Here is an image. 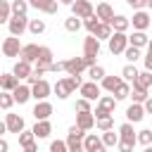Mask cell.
Listing matches in <instances>:
<instances>
[{
  "mask_svg": "<svg viewBox=\"0 0 152 152\" xmlns=\"http://www.w3.org/2000/svg\"><path fill=\"white\" fill-rule=\"evenodd\" d=\"M81 83H83L81 76H64V78H59V81L52 86V90H55V95H57L59 100H66L76 88H81Z\"/></svg>",
  "mask_w": 152,
  "mask_h": 152,
  "instance_id": "1",
  "label": "cell"
},
{
  "mask_svg": "<svg viewBox=\"0 0 152 152\" xmlns=\"http://www.w3.org/2000/svg\"><path fill=\"white\" fill-rule=\"evenodd\" d=\"M83 138H86V131L83 128H78L76 124L69 128V133H66V150L69 152H83Z\"/></svg>",
  "mask_w": 152,
  "mask_h": 152,
  "instance_id": "2",
  "label": "cell"
},
{
  "mask_svg": "<svg viewBox=\"0 0 152 152\" xmlns=\"http://www.w3.org/2000/svg\"><path fill=\"white\" fill-rule=\"evenodd\" d=\"M114 109H116V100H114V95H100V100H97V107H95L93 116H95V119L112 116V114H114Z\"/></svg>",
  "mask_w": 152,
  "mask_h": 152,
  "instance_id": "3",
  "label": "cell"
},
{
  "mask_svg": "<svg viewBox=\"0 0 152 152\" xmlns=\"http://www.w3.org/2000/svg\"><path fill=\"white\" fill-rule=\"evenodd\" d=\"M107 40H109V52L112 55H124V50L128 48V36L121 33V31H112V36Z\"/></svg>",
  "mask_w": 152,
  "mask_h": 152,
  "instance_id": "4",
  "label": "cell"
},
{
  "mask_svg": "<svg viewBox=\"0 0 152 152\" xmlns=\"http://www.w3.org/2000/svg\"><path fill=\"white\" fill-rule=\"evenodd\" d=\"M7 28H10V36H21L26 28H28V17L26 14H12L10 21H7Z\"/></svg>",
  "mask_w": 152,
  "mask_h": 152,
  "instance_id": "5",
  "label": "cell"
},
{
  "mask_svg": "<svg viewBox=\"0 0 152 152\" xmlns=\"http://www.w3.org/2000/svg\"><path fill=\"white\" fill-rule=\"evenodd\" d=\"M71 12H74V17H78V19H88V17L95 14L90 0H74V2H71Z\"/></svg>",
  "mask_w": 152,
  "mask_h": 152,
  "instance_id": "6",
  "label": "cell"
},
{
  "mask_svg": "<svg viewBox=\"0 0 152 152\" xmlns=\"http://www.w3.org/2000/svg\"><path fill=\"white\" fill-rule=\"evenodd\" d=\"M86 69H88V64H86V59H83V57H71V59H64V71H66L69 76H81Z\"/></svg>",
  "mask_w": 152,
  "mask_h": 152,
  "instance_id": "7",
  "label": "cell"
},
{
  "mask_svg": "<svg viewBox=\"0 0 152 152\" xmlns=\"http://www.w3.org/2000/svg\"><path fill=\"white\" fill-rule=\"evenodd\" d=\"M83 152H107V147H104V142H102L100 135L86 133V138H83Z\"/></svg>",
  "mask_w": 152,
  "mask_h": 152,
  "instance_id": "8",
  "label": "cell"
},
{
  "mask_svg": "<svg viewBox=\"0 0 152 152\" xmlns=\"http://www.w3.org/2000/svg\"><path fill=\"white\" fill-rule=\"evenodd\" d=\"M128 21L133 24V28H135V31H147V28H150V24H152V14H147L145 10H135L133 19H128Z\"/></svg>",
  "mask_w": 152,
  "mask_h": 152,
  "instance_id": "9",
  "label": "cell"
},
{
  "mask_svg": "<svg viewBox=\"0 0 152 152\" xmlns=\"http://www.w3.org/2000/svg\"><path fill=\"white\" fill-rule=\"evenodd\" d=\"M52 93V86L45 81V78H40V81H36L33 86H31V97H36V102H40V100H48V95Z\"/></svg>",
  "mask_w": 152,
  "mask_h": 152,
  "instance_id": "10",
  "label": "cell"
},
{
  "mask_svg": "<svg viewBox=\"0 0 152 152\" xmlns=\"http://www.w3.org/2000/svg\"><path fill=\"white\" fill-rule=\"evenodd\" d=\"M2 55L5 57H19V50H21V43H19V38L17 36H10V38H5L2 40Z\"/></svg>",
  "mask_w": 152,
  "mask_h": 152,
  "instance_id": "11",
  "label": "cell"
},
{
  "mask_svg": "<svg viewBox=\"0 0 152 152\" xmlns=\"http://www.w3.org/2000/svg\"><path fill=\"white\" fill-rule=\"evenodd\" d=\"M78 90H81V95H83L86 100H90V102H93V100H100V95H102V88H100L95 81L81 83V88H78Z\"/></svg>",
  "mask_w": 152,
  "mask_h": 152,
  "instance_id": "12",
  "label": "cell"
},
{
  "mask_svg": "<svg viewBox=\"0 0 152 152\" xmlns=\"http://www.w3.org/2000/svg\"><path fill=\"white\" fill-rule=\"evenodd\" d=\"M26 2L45 14H57V7H59V0H26Z\"/></svg>",
  "mask_w": 152,
  "mask_h": 152,
  "instance_id": "13",
  "label": "cell"
},
{
  "mask_svg": "<svg viewBox=\"0 0 152 152\" xmlns=\"http://www.w3.org/2000/svg\"><path fill=\"white\" fill-rule=\"evenodd\" d=\"M97 55H100V40L93 33H88V38L83 40V57H97Z\"/></svg>",
  "mask_w": 152,
  "mask_h": 152,
  "instance_id": "14",
  "label": "cell"
},
{
  "mask_svg": "<svg viewBox=\"0 0 152 152\" xmlns=\"http://www.w3.org/2000/svg\"><path fill=\"white\" fill-rule=\"evenodd\" d=\"M5 126H7V133H21L24 131V116L19 114H7L5 116Z\"/></svg>",
  "mask_w": 152,
  "mask_h": 152,
  "instance_id": "15",
  "label": "cell"
},
{
  "mask_svg": "<svg viewBox=\"0 0 152 152\" xmlns=\"http://www.w3.org/2000/svg\"><path fill=\"white\" fill-rule=\"evenodd\" d=\"M38 48H40V45H36V43H28V45H21V50H19V59H24V62H28V64H33V62L38 59Z\"/></svg>",
  "mask_w": 152,
  "mask_h": 152,
  "instance_id": "16",
  "label": "cell"
},
{
  "mask_svg": "<svg viewBox=\"0 0 152 152\" xmlns=\"http://www.w3.org/2000/svg\"><path fill=\"white\" fill-rule=\"evenodd\" d=\"M50 114H52V104H50L48 100H40V102H36V107H33V119H36V121L50 119Z\"/></svg>",
  "mask_w": 152,
  "mask_h": 152,
  "instance_id": "17",
  "label": "cell"
},
{
  "mask_svg": "<svg viewBox=\"0 0 152 152\" xmlns=\"http://www.w3.org/2000/svg\"><path fill=\"white\" fill-rule=\"evenodd\" d=\"M12 97H14V102H19V104H26L28 100H31V86L26 83H19L14 90H12Z\"/></svg>",
  "mask_w": 152,
  "mask_h": 152,
  "instance_id": "18",
  "label": "cell"
},
{
  "mask_svg": "<svg viewBox=\"0 0 152 152\" xmlns=\"http://www.w3.org/2000/svg\"><path fill=\"white\" fill-rule=\"evenodd\" d=\"M95 17H97L102 24H109V21H112V17H114L112 5H109V2H100V5L95 7Z\"/></svg>",
  "mask_w": 152,
  "mask_h": 152,
  "instance_id": "19",
  "label": "cell"
},
{
  "mask_svg": "<svg viewBox=\"0 0 152 152\" xmlns=\"http://www.w3.org/2000/svg\"><path fill=\"white\" fill-rule=\"evenodd\" d=\"M135 135H138V133L133 131V124H131V121H126V124H121V126H119V140L135 145Z\"/></svg>",
  "mask_w": 152,
  "mask_h": 152,
  "instance_id": "20",
  "label": "cell"
},
{
  "mask_svg": "<svg viewBox=\"0 0 152 152\" xmlns=\"http://www.w3.org/2000/svg\"><path fill=\"white\" fill-rule=\"evenodd\" d=\"M76 126L83 128V131H90V128L95 126V116H93V112H78V114H76Z\"/></svg>",
  "mask_w": 152,
  "mask_h": 152,
  "instance_id": "21",
  "label": "cell"
},
{
  "mask_svg": "<svg viewBox=\"0 0 152 152\" xmlns=\"http://www.w3.org/2000/svg\"><path fill=\"white\" fill-rule=\"evenodd\" d=\"M142 116H145V109H142V104H138V102H133V104L126 109V119H128L131 124L142 121Z\"/></svg>",
  "mask_w": 152,
  "mask_h": 152,
  "instance_id": "22",
  "label": "cell"
},
{
  "mask_svg": "<svg viewBox=\"0 0 152 152\" xmlns=\"http://www.w3.org/2000/svg\"><path fill=\"white\" fill-rule=\"evenodd\" d=\"M152 86V71H138V76L133 78V88H142V90H147Z\"/></svg>",
  "mask_w": 152,
  "mask_h": 152,
  "instance_id": "23",
  "label": "cell"
},
{
  "mask_svg": "<svg viewBox=\"0 0 152 152\" xmlns=\"http://www.w3.org/2000/svg\"><path fill=\"white\" fill-rule=\"evenodd\" d=\"M109 26H112V31H121V33H126L128 26H131V21H128V17H124V14H114L112 21H109Z\"/></svg>",
  "mask_w": 152,
  "mask_h": 152,
  "instance_id": "24",
  "label": "cell"
},
{
  "mask_svg": "<svg viewBox=\"0 0 152 152\" xmlns=\"http://www.w3.org/2000/svg\"><path fill=\"white\" fill-rule=\"evenodd\" d=\"M31 131H33L36 138H48V135L52 133V124H50L48 119H43V121H36V126H33Z\"/></svg>",
  "mask_w": 152,
  "mask_h": 152,
  "instance_id": "25",
  "label": "cell"
},
{
  "mask_svg": "<svg viewBox=\"0 0 152 152\" xmlns=\"http://www.w3.org/2000/svg\"><path fill=\"white\" fill-rule=\"evenodd\" d=\"M147 40H150V38H147V33H145V31H133V33L128 36V45L140 48V50L147 45Z\"/></svg>",
  "mask_w": 152,
  "mask_h": 152,
  "instance_id": "26",
  "label": "cell"
},
{
  "mask_svg": "<svg viewBox=\"0 0 152 152\" xmlns=\"http://www.w3.org/2000/svg\"><path fill=\"white\" fill-rule=\"evenodd\" d=\"M31 71H33V69H31V64H28V62H24V59H19V62L14 64V69H12V74H14L19 81H21V78H28V76H31Z\"/></svg>",
  "mask_w": 152,
  "mask_h": 152,
  "instance_id": "27",
  "label": "cell"
},
{
  "mask_svg": "<svg viewBox=\"0 0 152 152\" xmlns=\"http://www.w3.org/2000/svg\"><path fill=\"white\" fill-rule=\"evenodd\" d=\"M17 86H19V78H17L14 74H0V88H2V90L12 93Z\"/></svg>",
  "mask_w": 152,
  "mask_h": 152,
  "instance_id": "28",
  "label": "cell"
},
{
  "mask_svg": "<svg viewBox=\"0 0 152 152\" xmlns=\"http://www.w3.org/2000/svg\"><path fill=\"white\" fill-rule=\"evenodd\" d=\"M121 81H124L121 76H104V78H102V90L114 93V90H116V86H119Z\"/></svg>",
  "mask_w": 152,
  "mask_h": 152,
  "instance_id": "29",
  "label": "cell"
},
{
  "mask_svg": "<svg viewBox=\"0 0 152 152\" xmlns=\"http://www.w3.org/2000/svg\"><path fill=\"white\" fill-rule=\"evenodd\" d=\"M102 142H104V147H116V142H119V133H114V128L102 131Z\"/></svg>",
  "mask_w": 152,
  "mask_h": 152,
  "instance_id": "30",
  "label": "cell"
},
{
  "mask_svg": "<svg viewBox=\"0 0 152 152\" xmlns=\"http://www.w3.org/2000/svg\"><path fill=\"white\" fill-rule=\"evenodd\" d=\"M128 93H131V86H128L126 81H121V83L116 86V90H114L112 95H114V100L119 102V100H126V97H128Z\"/></svg>",
  "mask_w": 152,
  "mask_h": 152,
  "instance_id": "31",
  "label": "cell"
},
{
  "mask_svg": "<svg viewBox=\"0 0 152 152\" xmlns=\"http://www.w3.org/2000/svg\"><path fill=\"white\" fill-rule=\"evenodd\" d=\"M12 17V5L10 0H0V24H7Z\"/></svg>",
  "mask_w": 152,
  "mask_h": 152,
  "instance_id": "32",
  "label": "cell"
},
{
  "mask_svg": "<svg viewBox=\"0 0 152 152\" xmlns=\"http://www.w3.org/2000/svg\"><path fill=\"white\" fill-rule=\"evenodd\" d=\"M93 36H95L97 40H104V38H109V36H112V26H109V24H102V21H100V26L95 28V33H93Z\"/></svg>",
  "mask_w": 152,
  "mask_h": 152,
  "instance_id": "33",
  "label": "cell"
},
{
  "mask_svg": "<svg viewBox=\"0 0 152 152\" xmlns=\"http://www.w3.org/2000/svg\"><path fill=\"white\" fill-rule=\"evenodd\" d=\"M88 76H90V81H102L104 78V69L100 66V64H93V66H88Z\"/></svg>",
  "mask_w": 152,
  "mask_h": 152,
  "instance_id": "34",
  "label": "cell"
},
{
  "mask_svg": "<svg viewBox=\"0 0 152 152\" xmlns=\"http://www.w3.org/2000/svg\"><path fill=\"white\" fill-rule=\"evenodd\" d=\"M33 142H36L33 131H26V128H24V131L19 133V145H21V147H28V145H33Z\"/></svg>",
  "mask_w": 152,
  "mask_h": 152,
  "instance_id": "35",
  "label": "cell"
},
{
  "mask_svg": "<svg viewBox=\"0 0 152 152\" xmlns=\"http://www.w3.org/2000/svg\"><path fill=\"white\" fill-rule=\"evenodd\" d=\"M124 57L128 59V64H135V59H140V48H133V45H128V48L124 50Z\"/></svg>",
  "mask_w": 152,
  "mask_h": 152,
  "instance_id": "36",
  "label": "cell"
},
{
  "mask_svg": "<svg viewBox=\"0 0 152 152\" xmlns=\"http://www.w3.org/2000/svg\"><path fill=\"white\" fill-rule=\"evenodd\" d=\"M138 76V69H135V64H126L124 69H121V78L124 81H131L133 83V78Z\"/></svg>",
  "mask_w": 152,
  "mask_h": 152,
  "instance_id": "37",
  "label": "cell"
},
{
  "mask_svg": "<svg viewBox=\"0 0 152 152\" xmlns=\"http://www.w3.org/2000/svg\"><path fill=\"white\" fill-rule=\"evenodd\" d=\"M128 97H133V102H138V104H142V102L147 100V90H142V88H131V93H128Z\"/></svg>",
  "mask_w": 152,
  "mask_h": 152,
  "instance_id": "38",
  "label": "cell"
},
{
  "mask_svg": "<svg viewBox=\"0 0 152 152\" xmlns=\"http://www.w3.org/2000/svg\"><path fill=\"white\" fill-rule=\"evenodd\" d=\"M135 142H140V145H150V142H152V128H142V131H138Z\"/></svg>",
  "mask_w": 152,
  "mask_h": 152,
  "instance_id": "39",
  "label": "cell"
},
{
  "mask_svg": "<svg viewBox=\"0 0 152 152\" xmlns=\"http://www.w3.org/2000/svg\"><path fill=\"white\" fill-rule=\"evenodd\" d=\"M10 5H12V14H26V10H28L26 0H12Z\"/></svg>",
  "mask_w": 152,
  "mask_h": 152,
  "instance_id": "40",
  "label": "cell"
},
{
  "mask_svg": "<svg viewBox=\"0 0 152 152\" xmlns=\"http://www.w3.org/2000/svg\"><path fill=\"white\" fill-rule=\"evenodd\" d=\"M64 28H66V31H71V33H76V31L81 28V19L71 14L69 19H64Z\"/></svg>",
  "mask_w": 152,
  "mask_h": 152,
  "instance_id": "41",
  "label": "cell"
},
{
  "mask_svg": "<svg viewBox=\"0 0 152 152\" xmlns=\"http://www.w3.org/2000/svg\"><path fill=\"white\" fill-rule=\"evenodd\" d=\"M28 31L36 33V36L43 33V31H45V21H43V19H28Z\"/></svg>",
  "mask_w": 152,
  "mask_h": 152,
  "instance_id": "42",
  "label": "cell"
},
{
  "mask_svg": "<svg viewBox=\"0 0 152 152\" xmlns=\"http://www.w3.org/2000/svg\"><path fill=\"white\" fill-rule=\"evenodd\" d=\"M12 104H14V97H12V93L2 90V93H0V109H12Z\"/></svg>",
  "mask_w": 152,
  "mask_h": 152,
  "instance_id": "43",
  "label": "cell"
},
{
  "mask_svg": "<svg viewBox=\"0 0 152 152\" xmlns=\"http://www.w3.org/2000/svg\"><path fill=\"white\" fill-rule=\"evenodd\" d=\"M95 124H97V128H100V131H109V128H114V116H102V119H95Z\"/></svg>",
  "mask_w": 152,
  "mask_h": 152,
  "instance_id": "44",
  "label": "cell"
},
{
  "mask_svg": "<svg viewBox=\"0 0 152 152\" xmlns=\"http://www.w3.org/2000/svg\"><path fill=\"white\" fill-rule=\"evenodd\" d=\"M83 24H86V28H88V33H95V28L100 26V19L93 14V17H88V19H83Z\"/></svg>",
  "mask_w": 152,
  "mask_h": 152,
  "instance_id": "45",
  "label": "cell"
},
{
  "mask_svg": "<svg viewBox=\"0 0 152 152\" xmlns=\"http://www.w3.org/2000/svg\"><path fill=\"white\" fill-rule=\"evenodd\" d=\"M74 109H76V112H93V109H90V100H86V97H78L76 104H74Z\"/></svg>",
  "mask_w": 152,
  "mask_h": 152,
  "instance_id": "46",
  "label": "cell"
},
{
  "mask_svg": "<svg viewBox=\"0 0 152 152\" xmlns=\"http://www.w3.org/2000/svg\"><path fill=\"white\" fill-rule=\"evenodd\" d=\"M50 152H69V150H66V142L64 140H52L50 142Z\"/></svg>",
  "mask_w": 152,
  "mask_h": 152,
  "instance_id": "47",
  "label": "cell"
},
{
  "mask_svg": "<svg viewBox=\"0 0 152 152\" xmlns=\"http://www.w3.org/2000/svg\"><path fill=\"white\" fill-rule=\"evenodd\" d=\"M48 71H52V74H59V71H64V62H50Z\"/></svg>",
  "mask_w": 152,
  "mask_h": 152,
  "instance_id": "48",
  "label": "cell"
},
{
  "mask_svg": "<svg viewBox=\"0 0 152 152\" xmlns=\"http://www.w3.org/2000/svg\"><path fill=\"white\" fill-rule=\"evenodd\" d=\"M116 150H119V152H133V145H131V142L119 140V142H116Z\"/></svg>",
  "mask_w": 152,
  "mask_h": 152,
  "instance_id": "49",
  "label": "cell"
},
{
  "mask_svg": "<svg viewBox=\"0 0 152 152\" xmlns=\"http://www.w3.org/2000/svg\"><path fill=\"white\" fill-rule=\"evenodd\" d=\"M142 62H145V69L152 71V50H147V55L142 57Z\"/></svg>",
  "mask_w": 152,
  "mask_h": 152,
  "instance_id": "50",
  "label": "cell"
},
{
  "mask_svg": "<svg viewBox=\"0 0 152 152\" xmlns=\"http://www.w3.org/2000/svg\"><path fill=\"white\" fill-rule=\"evenodd\" d=\"M126 2H128L133 10H142V7H145V0H126Z\"/></svg>",
  "mask_w": 152,
  "mask_h": 152,
  "instance_id": "51",
  "label": "cell"
},
{
  "mask_svg": "<svg viewBox=\"0 0 152 152\" xmlns=\"http://www.w3.org/2000/svg\"><path fill=\"white\" fill-rule=\"evenodd\" d=\"M142 109H145V114H152V97L147 95V100L142 102Z\"/></svg>",
  "mask_w": 152,
  "mask_h": 152,
  "instance_id": "52",
  "label": "cell"
},
{
  "mask_svg": "<svg viewBox=\"0 0 152 152\" xmlns=\"http://www.w3.org/2000/svg\"><path fill=\"white\" fill-rule=\"evenodd\" d=\"M0 152H10V142L5 138H0Z\"/></svg>",
  "mask_w": 152,
  "mask_h": 152,
  "instance_id": "53",
  "label": "cell"
},
{
  "mask_svg": "<svg viewBox=\"0 0 152 152\" xmlns=\"http://www.w3.org/2000/svg\"><path fill=\"white\" fill-rule=\"evenodd\" d=\"M24 152H38V145L33 142V145H28V147H24Z\"/></svg>",
  "mask_w": 152,
  "mask_h": 152,
  "instance_id": "54",
  "label": "cell"
},
{
  "mask_svg": "<svg viewBox=\"0 0 152 152\" xmlns=\"http://www.w3.org/2000/svg\"><path fill=\"white\" fill-rule=\"evenodd\" d=\"M2 133H7V126H5V121H0V138H2Z\"/></svg>",
  "mask_w": 152,
  "mask_h": 152,
  "instance_id": "55",
  "label": "cell"
},
{
  "mask_svg": "<svg viewBox=\"0 0 152 152\" xmlns=\"http://www.w3.org/2000/svg\"><path fill=\"white\" fill-rule=\"evenodd\" d=\"M59 2H62V5H69V7H71V2H74V0H59Z\"/></svg>",
  "mask_w": 152,
  "mask_h": 152,
  "instance_id": "56",
  "label": "cell"
},
{
  "mask_svg": "<svg viewBox=\"0 0 152 152\" xmlns=\"http://www.w3.org/2000/svg\"><path fill=\"white\" fill-rule=\"evenodd\" d=\"M142 152H152V142H150V145H145V150H142Z\"/></svg>",
  "mask_w": 152,
  "mask_h": 152,
  "instance_id": "57",
  "label": "cell"
},
{
  "mask_svg": "<svg viewBox=\"0 0 152 152\" xmlns=\"http://www.w3.org/2000/svg\"><path fill=\"white\" fill-rule=\"evenodd\" d=\"M145 48H147V50H152V38L147 40V45H145Z\"/></svg>",
  "mask_w": 152,
  "mask_h": 152,
  "instance_id": "58",
  "label": "cell"
},
{
  "mask_svg": "<svg viewBox=\"0 0 152 152\" xmlns=\"http://www.w3.org/2000/svg\"><path fill=\"white\" fill-rule=\"evenodd\" d=\"M145 5H147V7H150V10H152V0H145Z\"/></svg>",
  "mask_w": 152,
  "mask_h": 152,
  "instance_id": "59",
  "label": "cell"
},
{
  "mask_svg": "<svg viewBox=\"0 0 152 152\" xmlns=\"http://www.w3.org/2000/svg\"><path fill=\"white\" fill-rule=\"evenodd\" d=\"M150 28H152V24H150Z\"/></svg>",
  "mask_w": 152,
  "mask_h": 152,
  "instance_id": "60",
  "label": "cell"
}]
</instances>
